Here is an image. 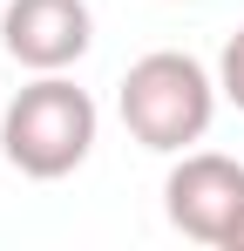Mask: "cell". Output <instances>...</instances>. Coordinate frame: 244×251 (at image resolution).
<instances>
[{
  "label": "cell",
  "instance_id": "4",
  "mask_svg": "<svg viewBox=\"0 0 244 251\" xmlns=\"http://www.w3.org/2000/svg\"><path fill=\"white\" fill-rule=\"evenodd\" d=\"M0 48L27 75H68L95 48V14H88V0H7L0 7Z\"/></svg>",
  "mask_w": 244,
  "mask_h": 251
},
{
  "label": "cell",
  "instance_id": "3",
  "mask_svg": "<svg viewBox=\"0 0 244 251\" xmlns=\"http://www.w3.org/2000/svg\"><path fill=\"white\" fill-rule=\"evenodd\" d=\"M163 217L190 245L231 251L244 231V163L224 150H183L163 176Z\"/></svg>",
  "mask_w": 244,
  "mask_h": 251
},
{
  "label": "cell",
  "instance_id": "6",
  "mask_svg": "<svg viewBox=\"0 0 244 251\" xmlns=\"http://www.w3.org/2000/svg\"><path fill=\"white\" fill-rule=\"evenodd\" d=\"M231 251H244V231H238V245H231Z\"/></svg>",
  "mask_w": 244,
  "mask_h": 251
},
{
  "label": "cell",
  "instance_id": "1",
  "mask_svg": "<svg viewBox=\"0 0 244 251\" xmlns=\"http://www.w3.org/2000/svg\"><path fill=\"white\" fill-rule=\"evenodd\" d=\"M217 102H224L217 75L203 68L197 54H183V48H156V54L129 61V75H122V88H116L122 129H129V143H143L149 156L197 150L203 136H210V123H217Z\"/></svg>",
  "mask_w": 244,
  "mask_h": 251
},
{
  "label": "cell",
  "instance_id": "2",
  "mask_svg": "<svg viewBox=\"0 0 244 251\" xmlns=\"http://www.w3.org/2000/svg\"><path fill=\"white\" fill-rule=\"evenodd\" d=\"M95 129H102V109L88 88H75L68 75H34L0 116V156L27 183H61L88 163Z\"/></svg>",
  "mask_w": 244,
  "mask_h": 251
},
{
  "label": "cell",
  "instance_id": "5",
  "mask_svg": "<svg viewBox=\"0 0 244 251\" xmlns=\"http://www.w3.org/2000/svg\"><path fill=\"white\" fill-rule=\"evenodd\" d=\"M217 88H224L231 109H244V27L224 41V54H217Z\"/></svg>",
  "mask_w": 244,
  "mask_h": 251
}]
</instances>
